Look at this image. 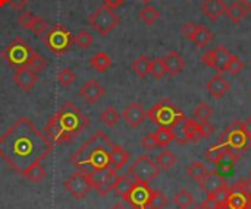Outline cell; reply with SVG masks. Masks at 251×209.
<instances>
[{
  "instance_id": "1",
  "label": "cell",
  "mask_w": 251,
  "mask_h": 209,
  "mask_svg": "<svg viewBox=\"0 0 251 209\" xmlns=\"http://www.w3.org/2000/svg\"><path fill=\"white\" fill-rule=\"evenodd\" d=\"M50 138L28 117H19L0 136V158L21 177L53 151Z\"/></svg>"
},
{
  "instance_id": "2",
  "label": "cell",
  "mask_w": 251,
  "mask_h": 209,
  "mask_svg": "<svg viewBox=\"0 0 251 209\" xmlns=\"http://www.w3.org/2000/svg\"><path fill=\"white\" fill-rule=\"evenodd\" d=\"M113 146L110 138L101 130L94 132L71 157V164L87 176L110 167L109 154Z\"/></svg>"
},
{
  "instance_id": "3",
  "label": "cell",
  "mask_w": 251,
  "mask_h": 209,
  "mask_svg": "<svg viewBox=\"0 0 251 209\" xmlns=\"http://www.w3.org/2000/svg\"><path fill=\"white\" fill-rule=\"evenodd\" d=\"M88 125V117L82 114L74 104L66 103L54 116L50 117L44 127V133L53 144L63 145L74 141Z\"/></svg>"
},
{
  "instance_id": "4",
  "label": "cell",
  "mask_w": 251,
  "mask_h": 209,
  "mask_svg": "<svg viewBox=\"0 0 251 209\" xmlns=\"http://www.w3.org/2000/svg\"><path fill=\"white\" fill-rule=\"evenodd\" d=\"M147 117L157 127H168V129H174L185 120L184 113L171 100L159 101L156 105L150 108V111L147 113Z\"/></svg>"
},
{
  "instance_id": "5",
  "label": "cell",
  "mask_w": 251,
  "mask_h": 209,
  "mask_svg": "<svg viewBox=\"0 0 251 209\" xmlns=\"http://www.w3.org/2000/svg\"><path fill=\"white\" fill-rule=\"evenodd\" d=\"M43 44L54 56H63L75 45L74 35L60 23L54 25L50 31L43 34Z\"/></svg>"
},
{
  "instance_id": "6",
  "label": "cell",
  "mask_w": 251,
  "mask_h": 209,
  "mask_svg": "<svg viewBox=\"0 0 251 209\" xmlns=\"http://www.w3.org/2000/svg\"><path fill=\"white\" fill-rule=\"evenodd\" d=\"M229 152L232 154H243L244 151H247L251 146L249 142L247 135L243 130V122H234L232 125H229L225 132L221 135V142Z\"/></svg>"
},
{
  "instance_id": "7",
  "label": "cell",
  "mask_w": 251,
  "mask_h": 209,
  "mask_svg": "<svg viewBox=\"0 0 251 209\" xmlns=\"http://www.w3.org/2000/svg\"><path fill=\"white\" fill-rule=\"evenodd\" d=\"M121 22V18L115 13L113 9L107 6H100L88 16V23L93 29H96L100 35H109Z\"/></svg>"
},
{
  "instance_id": "8",
  "label": "cell",
  "mask_w": 251,
  "mask_h": 209,
  "mask_svg": "<svg viewBox=\"0 0 251 209\" xmlns=\"http://www.w3.org/2000/svg\"><path fill=\"white\" fill-rule=\"evenodd\" d=\"M159 173L160 168L157 167L156 161H153L147 154L140 155L128 170V176L134 182H141V183H150L159 176Z\"/></svg>"
},
{
  "instance_id": "9",
  "label": "cell",
  "mask_w": 251,
  "mask_h": 209,
  "mask_svg": "<svg viewBox=\"0 0 251 209\" xmlns=\"http://www.w3.org/2000/svg\"><path fill=\"white\" fill-rule=\"evenodd\" d=\"M32 53H34V50L29 47V44L26 41H24L22 38H15L1 51V57L4 59V62H7L10 66H13L16 69L21 66H26Z\"/></svg>"
},
{
  "instance_id": "10",
  "label": "cell",
  "mask_w": 251,
  "mask_h": 209,
  "mask_svg": "<svg viewBox=\"0 0 251 209\" xmlns=\"http://www.w3.org/2000/svg\"><path fill=\"white\" fill-rule=\"evenodd\" d=\"M251 205V182H238L228 188V204L229 209H247Z\"/></svg>"
},
{
  "instance_id": "11",
  "label": "cell",
  "mask_w": 251,
  "mask_h": 209,
  "mask_svg": "<svg viewBox=\"0 0 251 209\" xmlns=\"http://www.w3.org/2000/svg\"><path fill=\"white\" fill-rule=\"evenodd\" d=\"M118 171H115L112 167L100 170V171H94L91 174H88V180L91 183V189H94L100 196H106L113 190V186L118 180Z\"/></svg>"
},
{
  "instance_id": "12",
  "label": "cell",
  "mask_w": 251,
  "mask_h": 209,
  "mask_svg": "<svg viewBox=\"0 0 251 209\" xmlns=\"http://www.w3.org/2000/svg\"><path fill=\"white\" fill-rule=\"evenodd\" d=\"M232 57V53L225 45H218L213 50H207L201 54V63L215 69L218 73L226 72V66Z\"/></svg>"
},
{
  "instance_id": "13",
  "label": "cell",
  "mask_w": 251,
  "mask_h": 209,
  "mask_svg": "<svg viewBox=\"0 0 251 209\" xmlns=\"http://www.w3.org/2000/svg\"><path fill=\"white\" fill-rule=\"evenodd\" d=\"M181 125H182L181 130H182L187 142L199 144L201 139L209 138L215 132L213 125H210L209 122L207 123H200V122H197L194 119H185Z\"/></svg>"
},
{
  "instance_id": "14",
  "label": "cell",
  "mask_w": 251,
  "mask_h": 209,
  "mask_svg": "<svg viewBox=\"0 0 251 209\" xmlns=\"http://www.w3.org/2000/svg\"><path fill=\"white\" fill-rule=\"evenodd\" d=\"M63 188L72 198H75L76 201H82L91 190V183L85 173L76 170L66 179Z\"/></svg>"
},
{
  "instance_id": "15",
  "label": "cell",
  "mask_w": 251,
  "mask_h": 209,
  "mask_svg": "<svg viewBox=\"0 0 251 209\" xmlns=\"http://www.w3.org/2000/svg\"><path fill=\"white\" fill-rule=\"evenodd\" d=\"M151 192H153V189L149 186V183L134 182L131 192L128 193V196L124 201L132 209H147Z\"/></svg>"
},
{
  "instance_id": "16",
  "label": "cell",
  "mask_w": 251,
  "mask_h": 209,
  "mask_svg": "<svg viewBox=\"0 0 251 209\" xmlns=\"http://www.w3.org/2000/svg\"><path fill=\"white\" fill-rule=\"evenodd\" d=\"M197 183H199L200 189L207 196H213L218 192H221V190L228 188V183H226L225 177L221 173H218V171H207L203 176V179L200 182H197Z\"/></svg>"
},
{
  "instance_id": "17",
  "label": "cell",
  "mask_w": 251,
  "mask_h": 209,
  "mask_svg": "<svg viewBox=\"0 0 251 209\" xmlns=\"http://www.w3.org/2000/svg\"><path fill=\"white\" fill-rule=\"evenodd\" d=\"M12 79L24 92H29L38 82V73L32 72L28 66H21L16 67Z\"/></svg>"
},
{
  "instance_id": "18",
  "label": "cell",
  "mask_w": 251,
  "mask_h": 209,
  "mask_svg": "<svg viewBox=\"0 0 251 209\" xmlns=\"http://www.w3.org/2000/svg\"><path fill=\"white\" fill-rule=\"evenodd\" d=\"M104 95H106L104 86H101V85H100L97 81H94V79L87 81V82L81 86V89H79V97H81L85 103H88V104H96V103H99Z\"/></svg>"
},
{
  "instance_id": "19",
  "label": "cell",
  "mask_w": 251,
  "mask_h": 209,
  "mask_svg": "<svg viewBox=\"0 0 251 209\" xmlns=\"http://www.w3.org/2000/svg\"><path fill=\"white\" fill-rule=\"evenodd\" d=\"M122 117L125 120V123L132 127V129H137L140 127L144 120L147 119V113L146 110L143 108V105L140 103H131L122 113Z\"/></svg>"
},
{
  "instance_id": "20",
  "label": "cell",
  "mask_w": 251,
  "mask_h": 209,
  "mask_svg": "<svg viewBox=\"0 0 251 209\" xmlns=\"http://www.w3.org/2000/svg\"><path fill=\"white\" fill-rule=\"evenodd\" d=\"M231 89V84L221 75V73H216L209 82H207V91L209 94L216 98V100H221L226 95V92Z\"/></svg>"
},
{
  "instance_id": "21",
  "label": "cell",
  "mask_w": 251,
  "mask_h": 209,
  "mask_svg": "<svg viewBox=\"0 0 251 209\" xmlns=\"http://www.w3.org/2000/svg\"><path fill=\"white\" fill-rule=\"evenodd\" d=\"M203 15L210 21H218L226 12V4L224 0H203L201 3Z\"/></svg>"
},
{
  "instance_id": "22",
  "label": "cell",
  "mask_w": 251,
  "mask_h": 209,
  "mask_svg": "<svg viewBox=\"0 0 251 209\" xmlns=\"http://www.w3.org/2000/svg\"><path fill=\"white\" fill-rule=\"evenodd\" d=\"M129 161V152L121 146V145H115L112 146L110 149V154H109V163H110V167L115 170V171H119L122 170Z\"/></svg>"
},
{
  "instance_id": "23",
  "label": "cell",
  "mask_w": 251,
  "mask_h": 209,
  "mask_svg": "<svg viewBox=\"0 0 251 209\" xmlns=\"http://www.w3.org/2000/svg\"><path fill=\"white\" fill-rule=\"evenodd\" d=\"M163 60H165V64H166V70H168V73L171 75V76H176V75H179L184 69H185V60L182 59V56L178 53V51H175V50H172V51H169L165 57H163Z\"/></svg>"
},
{
  "instance_id": "24",
  "label": "cell",
  "mask_w": 251,
  "mask_h": 209,
  "mask_svg": "<svg viewBox=\"0 0 251 209\" xmlns=\"http://www.w3.org/2000/svg\"><path fill=\"white\" fill-rule=\"evenodd\" d=\"M90 66L97 70V72H106L110 66H112V59L107 53L104 51H97L96 54H93L88 60Z\"/></svg>"
},
{
  "instance_id": "25",
  "label": "cell",
  "mask_w": 251,
  "mask_h": 209,
  "mask_svg": "<svg viewBox=\"0 0 251 209\" xmlns=\"http://www.w3.org/2000/svg\"><path fill=\"white\" fill-rule=\"evenodd\" d=\"M191 41H193L197 47H200V48L207 47V45L213 41V32H212L209 28L203 26V25H197V29H196V32H194Z\"/></svg>"
},
{
  "instance_id": "26",
  "label": "cell",
  "mask_w": 251,
  "mask_h": 209,
  "mask_svg": "<svg viewBox=\"0 0 251 209\" xmlns=\"http://www.w3.org/2000/svg\"><path fill=\"white\" fill-rule=\"evenodd\" d=\"M150 66H151V60L146 54H140L132 62V70L140 79H146L150 75Z\"/></svg>"
},
{
  "instance_id": "27",
  "label": "cell",
  "mask_w": 251,
  "mask_h": 209,
  "mask_svg": "<svg viewBox=\"0 0 251 209\" xmlns=\"http://www.w3.org/2000/svg\"><path fill=\"white\" fill-rule=\"evenodd\" d=\"M247 13L249 10L240 1H234L229 6H226V12H225V15L232 23H240L247 16Z\"/></svg>"
},
{
  "instance_id": "28",
  "label": "cell",
  "mask_w": 251,
  "mask_h": 209,
  "mask_svg": "<svg viewBox=\"0 0 251 209\" xmlns=\"http://www.w3.org/2000/svg\"><path fill=\"white\" fill-rule=\"evenodd\" d=\"M132 186H134V180L128 174L126 176H119L115 186H113V192L118 196H121L122 199H125L128 196V193L131 192Z\"/></svg>"
},
{
  "instance_id": "29",
  "label": "cell",
  "mask_w": 251,
  "mask_h": 209,
  "mask_svg": "<svg viewBox=\"0 0 251 209\" xmlns=\"http://www.w3.org/2000/svg\"><path fill=\"white\" fill-rule=\"evenodd\" d=\"M138 18H140L144 23H147V25H154L156 21L160 18V12H159L157 7H154L153 4H146L144 7L140 9Z\"/></svg>"
},
{
  "instance_id": "30",
  "label": "cell",
  "mask_w": 251,
  "mask_h": 209,
  "mask_svg": "<svg viewBox=\"0 0 251 209\" xmlns=\"http://www.w3.org/2000/svg\"><path fill=\"white\" fill-rule=\"evenodd\" d=\"M121 117H122V116H121V114L116 111V108L112 107V105L106 107V108L100 113V122H101L103 125L109 126V127L116 126V125L119 123Z\"/></svg>"
},
{
  "instance_id": "31",
  "label": "cell",
  "mask_w": 251,
  "mask_h": 209,
  "mask_svg": "<svg viewBox=\"0 0 251 209\" xmlns=\"http://www.w3.org/2000/svg\"><path fill=\"white\" fill-rule=\"evenodd\" d=\"M156 164H157V167H159L160 170L168 171V170H171V168L176 164V157H175V154H174V152H171V151L165 149L163 152H160V154L157 155V158H156Z\"/></svg>"
},
{
  "instance_id": "32",
  "label": "cell",
  "mask_w": 251,
  "mask_h": 209,
  "mask_svg": "<svg viewBox=\"0 0 251 209\" xmlns=\"http://www.w3.org/2000/svg\"><path fill=\"white\" fill-rule=\"evenodd\" d=\"M154 138L157 141V145L160 148H166L172 141H175V133L172 129H168V127H159L156 132H154Z\"/></svg>"
},
{
  "instance_id": "33",
  "label": "cell",
  "mask_w": 251,
  "mask_h": 209,
  "mask_svg": "<svg viewBox=\"0 0 251 209\" xmlns=\"http://www.w3.org/2000/svg\"><path fill=\"white\" fill-rule=\"evenodd\" d=\"M174 204H175L179 209H188L193 204H194V196H193L188 190L181 189V190L174 196Z\"/></svg>"
},
{
  "instance_id": "34",
  "label": "cell",
  "mask_w": 251,
  "mask_h": 209,
  "mask_svg": "<svg viewBox=\"0 0 251 209\" xmlns=\"http://www.w3.org/2000/svg\"><path fill=\"white\" fill-rule=\"evenodd\" d=\"M226 152H229L222 144H218V145H213L212 148H209L207 151H206V158L210 161V163H213V164H218L225 155H226Z\"/></svg>"
},
{
  "instance_id": "35",
  "label": "cell",
  "mask_w": 251,
  "mask_h": 209,
  "mask_svg": "<svg viewBox=\"0 0 251 209\" xmlns=\"http://www.w3.org/2000/svg\"><path fill=\"white\" fill-rule=\"evenodd\" d=\"M213 116V110L209 104L201 103L197 105V108L194 110V120L200 122V123H207L210 120V117Z\"/></svg>"
},
{
  "instance_id": "36",
  "label": "cell",
  "mask_w": 251,
  "mask_h": 209,
  "mask_svg": "<svg viewBox=\"0 0 251 209\" xmlns=\"http://www.w3.org/2000/svg\"><path fill=\"white\" fill-rule=\"evenodd\" d=\"M166 207H168V198L165 196V193L159 190H153L147 209H165Z\"/></svg>"
},
{
  "instance_id": "37",
  "label": "cell",
  "mask_w": 251,
  "mask_h": 209,
  "mask_svg": "<svg viewBox=\"0 0 251 209\" xmlns=\"http://www.w3.org/2000/svg\"><path fill=\"white\" fill-rule=\"evenodd\" d=\"M74 44L79 48H90L93 44V35L87 29H81L76 35H74Z\"/></svg>"
},
{
  "instance_id": "38",
  "label": "cell",
  "mask_w": 251,
  "mask_h": 209,
  "mask_svg": "<svg viewBox=\"0 0 251 209\" xmlns=\"http://www.w3.org/2000/svg\"><path fill=\"white\" fill-rule=\"evenodd\" d=\"M207 171H209V170L206 168V166H204V164H201L200 161H194V163H191V164H190V167L187 168L188 176H190L193 180H196V182H200V180L203 179V176H204Z\"/></svg>"
},
{
  "instance_id": "39",
  "label": "cell",
  "mask_w": 251,
  "mask_h": 209,
  "mask_svg": "<svg viewBox=\"0 0 251 209\" xmlns=\"http://www.w3.org/2000/svg\"><path fill=\"white\" fill-rule=\"evenodd\" d=\"M26 66H28V67H29L32 72H35V73H41V72L46 69V66H47V62H46V59H44V57H43L40 53L34 51Z\"/></svg>"
},
{
  "instance_id": "40",
  "label": "cell",
  "mask_w": 251,
  "mask_h": 209,
  "mask_svg": "<svg viewBox=\"0 0 251 209\" xmlns=\"http://www.w3.org/2000/svg\"><path fill=\"white\" fill-rule=\"evenodd\" d=\"M166 73H168V70H166L165 60L160 59V57L153 59V60H151V66H150V75H151L154 79H162Z\"/></svg>"
},
{
  "instance_id": "41",
  "label": "cell",
  "mask_w": 251,
  "mask_h": 209,
  "mask_svg": "<svg viewBox=\"0 0 251 209\" xmlns=\"http://www.w3.org/2000/svg\"><path fill=\"white\" fill-rule=\"evenodd\" d=\"M24 177L28 179V180L32 182V183H38V182H41V180L46 177V170H44V167H43L41 163H40V164H35L34 167H31V168L24 174Z\"/></svg>"
},
{
  "instance_id": "42",
  "label": "cell",
  "mask_w": 251,
  "mask_h": 209,
  "mask_svg": "<svg viewBox=\"0 0 251 209\" xmlns=\"http://www.w3.org/2000/svg\"><path fill=\"white\" fill-rule=\"evenodd\" d=\"M244 67H246L244 62L238 56L232 54V57H231V60H229V63L226 66V72L231 73L232 76H237V75H240L244 70Z\"/></svg>"
},
{
  "instance_id": "43",
  "label": "cell",
  "mask_w": 251,
  "mask_h": 209,
  "mask_svg": "<svg viewBox=\"0 0 251 209\" xmlns=\"http://www.w3.org/2000/svg\"><path fill=\"white\" fill-rule=\"evenodd\" d=\"M56 79H57V82H59L60 85H63V86H69V85H72V84L76 81V75H75L71 69L65 67V69H62V70L57 73Z\"/></svg>"
},
{
  "instance_id": "44",
  "label": "cell",
  "mask_w": 251,
  "mask_h": 209,
  "mask_svg": "<svg viewBox=\"0 0 251 209\" xmlns=\"http://www.w3.org/2000/svg\"><path fill=\"white\" fill-rule=\"evenodd\" d=\"M47 28H49V22H47L44 18L37 16L29 31H31L34 35H43L44 32H47Z\"/></svg>"
},
{
  "instance_id": "45",
  "label": "cell",
  "mask_w": 251,
  "mask_h": 209,
  "mask_svg": "<svg viewBox=\"0 0 251 209\" xmlns=\"http://www.w3.org/2000/svg\"><path fill=\"white\" fill-rule=\"evenodd\" d=\"M35 15L32 13V12H29V10H24L21 15H19V25L24 28V29H31V26H32V23H34V21H35Z\"/></svg>"
},
{
  "instance_id": "46",
  "label": "cell",
  "mask_w": 251,
  "mask_h": 209,
  "mask_svg": "<svg viewBox=\"0 0 251 209\" xmlns=\"http://www.w3.org/2000/svg\"><path fill=\"white\" fill-rule=\"evenodd\" d=\"M141 146H143L146 151H153V149H156L159 145H157V141H156V138H154V133L146 135V136L141 139Z\"/></svg>"
},
{
  "instance_id": "47",
  "label": "cell",
  "mask_w": 251,
  "mask_h": 209,
  "mask_svg": "<svg viewBox=\"0 0 251 209\" xmlns=\"http://www.w3.org/2000/svg\"><path fill=\"white\" fill-rule=\"evenodd\" d=\"M196 29H197V23H194V22H188V23L182 28V34L185 35V38H188V40L191 41V38H193V35H194Z\"/></svg>"
},
{
  "instance_id": "48",
  "label": "cell",
  "mask_w": 251,
  "mask_h": 209,
  "mask_svg": "<svg viewBox=\"0 0 251 209\" xmlns=\"http://www.w3.org/2000/svg\"><path fill=\"white\" fill-rule=\"evenodd\" d=\"M26 3H28V0H9L7 4L15 10H22L26 6Z\"/></svg>"
},
{
  "instance_id": "49",
  "label": "cell",
  "mask_w": 251,
  "mask_h": 209,
  "mask_svg": "<svg viewBox=\"0 0 251 209\" xmlns=\"http://www.w3.org/2000/svg\"><path fill=\"white\" fill-rule=\"evenodd\" d=\"M124 3H125V0H103V4L110 7V9H113V10L119 9L121 6H124Z\"/></svg>"
},
{
  "instance_id": "50",
  "label": "cell",
  "mask_w": 251,
  "mask_h": 209,
  "mask_svg": "<svg viewBox=\"0 0 251 209\" xmlns=\"http://www.w3.org/2000/svg\"><path fill=\"white\" fill-rule=\"evenodd\" d=\"M243 130H244V133L247 135L249 142L251 144V116L250 117H247V119L243 122Z\"/></svg>"
},
{
  "instance_id": "51",
  "label": "cell",
  "mask_w": 251,
  "mask_h": 209,
  "mask_svg": "<svg viewBox=\"0 0 251 209\" xmlns=\"http://www.w3.org/2000/svg\"><path fill=\"white\" fill-rule=\"evenodd\" d=\"M238 1H240V3H241V4H243V6H244V7H246L247 10H249V12H250V10H251V0H238Z\"/></svg>"
},
{
  "instance_id": "52",
  "label": "cell",
  "mask_w": 251,
  "mask_h": 209,
  "mask_svg": "<svg viewBox=\"0 0 251 209\" xmlns=\"http://www.w3.org/2000/svg\"><path fill=\"white\" fill-rule=\"evenodd\" d=\"M9 3V0H0V7H4Z\"/></svg>"
},
{
  "instance_id": "53",
  "label": "cell",
  "mask_w": 251,
  "mask_h": 209,
  "mask_svg": "<svg viewBox=\"0 0 251 209\" xmlns=\"http://www.w3.org/2000/svg\"><path fill=\"white\" fill-rule=\"evenodd\" d=\"M112 209H126V208H124L122 205H115V207H113Z\"/></svg>"
},
{
  "instance_id": "54",
  "label": "cell",
  "mask_w": 251,
  "mask_h": 209,
  "mask_svg": "<svg viewBox=\"0 0 251 209\" xmlns=\"http://www.w3.org/2000/svg\"><path fill=\"white\" fill-rule=\"evenodd\" d=\"M193 209H206L203 205H199V207H196V208H193Z\"/></svg>"
},
{
  "instance_id": "55",
  "label": "cell",
  "mask_w": 251,
  "mask_h": 209,
  "mask_svg": "<svg viewBox=\"0 0 251 209\" xmlns=\"http://www.w3.org/2000/svg\"><path fill=\"white\" fill-rule=\"evenodd\" d=\"M141 1H143V3H146V4H149V3H150L151 0H141Z\"/></svg>"
},
{
  "instance_id": "56",
  "label": "cell",
  "mask_w": 251,
  "mask_h": 209,
  "mask_svg": "<svg viewBox=\"0 0 251 209\" xmlns=\"http://www.w3.org/2000/svg\"><path fill=\"white\" fill-rule=\"evenodd\" d=\"M247 209H251V205H250V207H249V208H247Z\"/></svg>"
},
{
  "instance_id": "57",
  "label": "cell",
  "mask_w": 251,
  "mask_h": 209,
  "mask_svg": "<svg viewBox=\"0 0 251 209\" xmlns=\"http://www.w3.org/2000/svg\"><path fill=\"white\" fill-rule=\"evenodd\" d=\"M249 180H250V182H251V176H250V179H249Z\"/></svg>"
},
{
  "instance_id": "58",
  "label": "cell",
  "mask_w": 251,
  "mask_h": 209,
  "mask_svg": "<svg viewBox=\"0 0 251 209\" xmlns=\"http://www.w3.org/2000/svg\"><path fill=\"white\" fill-rule=\"evenodd\" d=\"M222 209H229V208H222Z\"/></svg>"
}]
</instances>
